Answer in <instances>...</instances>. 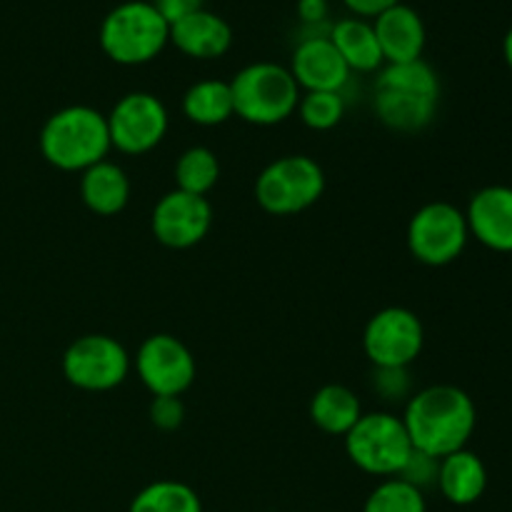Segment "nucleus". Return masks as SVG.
I'll use <instances>...</instances> for the list:
<instances>
[{"instance_id":"f257e3e1","label":"nucleus","mask_w":512,"mask_h":512,"mask_svg":"<svg viewBox=\"0 0 512 512\" xmlns=\"http://www.w3.org/2000/svg\"><path fill=\"white\" fill-rule=\"evenodd\" d=\"M403 425L415 450L443 460L445 455L468 448L478 425V410L463 388L430 385L410 395Z\"/></svg>"},{"instance_id":"f03ea898","label":"nucleus","mask_w":512,"mask_h":512,"mask_svg":"<svg viewBox=\"0 0 512 512\" xmlns=\"http://www.w3.org/2000/svg\"><path fill=\"white\" fill-rule=\"evenodd\" d=\"M440 108V78L430 63L383 65L373 88V110L385 128L395 133H420Z\"/></svg>"},{"instance_id":"7ed1b4c3","label":"nucleus","mask_w":512,"mask_h":512,"mask_svg":"<svg viewBox=\"0 0 512 512\" xmlns=\"http://www.w3.org/2000/svg\"><path fill=\"white\" fill-rule=\"evenodd\" d=\"M40 153L53 168L83 173L103 163L110 153L108 118L90 105H68L45 120L40 130Z\"/></svg>"},{"instance_id":"20e7f679","label":"nucleus","mask_w":512,"mask_h":512,"mask_svg":"<svg viewBox=\"0 0 512 512\" xmlns=\"http://www.w3.org/2000/svg\"><path fill=\"white\" fill-rule=\"evenodd\" d=\"M100 48L118 65H143L170 43V25L150 0H125L100 23Z\"/></svg>"},{"instance_id":"39448f33","label":"nucleus","mask_w":512,"mask_h":512,"mask_svg":"<svg viewBox=\"0 0 512 512\" xmlns=\"http://www.w3.org/2000/svg\"><path fill=\"white\" fill-rule=\"evenodd\" d=\"M235 115L250 125H278L298 110L300 85L285 65L260 60L245 65L230 80Z\"/></svg>"},{"instance_id":"423d86ee","label":"nucleus","mask_w":512,"mask_h":512,"mask_svg":"<svg viewBox=\"0 0 512 512\" xmlns=\"http://www.w3.org/2000/svg\"><path fill=\"white\" fill-rule=\"evenodd\" d=\"M350 463L375 478H398L405 460L413 453L403 418L393 413H363L345 435Z\"/></svg>"},{"instance_id":"0eeeda50","label":"nucleus","mask_w":512,"mask_h":512,"mask_svg":"<svg viewBox=\"0 0 512 512\" xmlns=\"http://www.w3.org/2000/svg\"><path fill=\"white\" fill-rule=\"evenodd\" d=\"M325 173L308 155H283L265 165L255 180V200L270 215H295L318 203Z\"/></svg>"},{"instance_id":"6e6552de","label":"nucleus","mask_w":512,"mask_h":512,"mask_svg":"<svg viewBox=\"0 0 512 512\" xmlns=\"http://www.w3.org/2000/svg\"><path fill=\"white\" fill-rule=\"evenodd\" d=\"M408 250L418 263L443 268L455 263L468 248L470 230L465 213L453 203L435 200L413 213L408 223Z\"/></svg>"},{"instance_id":"1a4fd4ad","label":"nucleus","mask_w":512,"mask_h":512,"mask_svg":"<svg viewBox=\"0 0 512 512\" xmlns=\"http://www.w3.org/2000/svg\"><path fill=\"white\" fill-rule=\"evenodd\" d=\"M130 355L115 338L103 333L83 335L68 345L63 355V375L73 388L105 393L125 383Z\"/></svg>"},{"instance_id":"9d476101","label":"nucleus","mask_w":512,"mask_h":512,"mask_svg":"<svg viewBox=\"0 0 512 512\" xmlns=\"http://www.w3.org/2000/svg\"><path fill=\"white\" fill-rule=\"evenodd\" d=\"M425 328L408 308H383L368 320L363 350L373 368H410L423 353Z\"/></svg>"},{"instance_id":"9b49d317","label":"nucleus","mask_w":512,"mask_h":512,"mask_svg":"<svg viewBox=\"0 0 512 512\" xmlns=\"http://www.w3.org/2000/svg\"><path fill=\"white\" fill-rule=\"evenodd\" d=\"M105 118H108L110 145L125 155H143L158 148L170 123L163 100L143 90L123 95Z\"/></svg>"},{"instance_id":"f8f14e48","label":"nucleus","mask_w":512,"mask_h":512,"mask_svg":"<svg viewBox=\"0 0 512 512\" xmlns=\"http://www.w3.org/2000/svg\"><path fill=\"white\" fill-rule=\"evenodd\" d=\"M135 373L140 383L153 393L180 398L195 380V358L183 340L158 333L143 340L135 355Z\"/></svg>"},{"instance_id":"ddd939ff","label":"nucleus","mask_w":512,"mask_h":512,"mask_svg":"<svg viewBox=\"0 0 512 512\" xmlns=\"http://www.w3.org/2000/svg\"><path fill=\"white\" fill-rule=\"evenodd\" d=\"M213 225V208L205 195L170 190L155 203L150 228L158 243L173 250H188L208 235Z\"/></svg>"},{"instance_id":"4468645a","label":"nucleus","mask_w":512,"mask_h":512,"mask_svg":"<svg viewBox=\"0 0 512 512\" xmlns=\"http://www.w3.org/2000/svg\"><path fill=\"white\" fill-rule=\"evenodd\" d=\"M328 33H315V28H308V35L300 38L290 55L288 70L305 93H343L350 80V68L340 58Z\"/></svg>"},{"instance_id":"2eb2a0df","label":"nucleus","mask_w":512,"mask_h":512,"mask_svg":"<svg viewBox=\"0 0 512 512\" xmlns=\"http://www.w3.org/2000/svg\"><path fill=\"white\" fill-rule=\"evenodd\" d=\"M470 238L493 253H512V188L485 185L470 198L468 210Z\"/></svg>"},{"instance_id":"dca6fc26","label":"nucleus","mask_w":512,"mask_h":512,"mask_svg":"<svg viewBox=\"0 0 512 512\" xmlns=\"http://www.w3.org/2000/svg\"><path fill=\"white\" fill-rule=\"evenodd\" d=\"M373 30L383 50L385 65L423 58L428 30L418 10L410 5L398 3L380 13L378 18H373Z\"/></svg>"},{"instance_id":"f3484780","label":"nucleus","mask_w":512,"mask_h":512,"mask_svg":"<svg viewBox=\"0 0 512 512\" xmlns=\"http://www.w3.org/2000/svg\"><path fill=\"white\" fill-rule=\"evenodd\" d=\"M170 43L188 58L215 60L233 45V28L223 15L203 8L170 25Z\"/></svg>"},{"instance_id":"a211bd4d","label":"nucleus","mask_w":512,"mask_h":512,"mask_svg":"<svg viewBox=\"0 0 512 512\" xmlns=\"http://www.w3.org/2000/svg\"><path fill=\"white\" fill-rule=\"evenodd\" d=\"M438 490L448 503L465 508L478 503L488 490V468L473 450L463 448L440 460Z\"/></svg>"},{"instance_id":"6ab92c4d","label":"nucleus","mask_w":512,"mask_h":512,"mask_svg":"<svg viewBox=\"0 0 512 512\" xmlns=\"http://www.w3.org/2000/svg\"><path fill=\"white\" fill-rule=\"evenodd\" d=\"M328 38L333 40L350 73H375L385 65L383 50H380L370 20L355 18V15L338 20L330 25Z\"/></svg>"},{"instance_id":"aec40b11","label":"nucleus","mask_w":512,"mask_h":512,"mask_svg":"<svg viewBox=\"0 0 512 512\" xmlns=\"http://www.w3.org/2000/svg\"><path fill=\"white\" fill-rule=\"evenodd\" d=\"M80 198L85 208L95 215H118L130 200V178L120 165L103 160L93 168L83 170L80 178Z\"/></svg>"},{"instance_id":"412c9836","label":"nucleus","mask_w":512,"mask_h":512,"mask_svg":"<svg viewBox=\"0 0 512 512\" xmlns=\"http://www.w3.org/2000/svg\"><path fill=\"white\" fill-rule=\"evenodd\" d=\"M363 415V405L345 385H323L310 400V420L328 435L345 438Z\"/></svg>"},{"instance_id":"4be33fe9","label":"nucleus","mask_w":512,"mask_h":512,"mask_svg":"<svg viewBox=\"0 0 512 512\" xmlns=\"http://www.w3.org/2000/svg\"><path fill=\"white\" fill-rule=\"evenodd\" d=\"M183 115L190 123L203 125V128L228 123L235 115L230 83L210 78L190 85L183 95Z\"/></svg>"},{"instance_id":"5701e85b","label":"nucleus","mask_w":512,"mask_h":512,"mask_svg":"<svg viewBox=\"0 0 512 512\" xmlns=\"http://www.w3.org/2000/svg\"><path fill=\"white\" fill-rule=\"evenodd\" d=\"M128 512H203V503L190 485L155 480L135 495Z\"/></svg>"},{"instance_id":"b1692460","label":"nucleus","mask_w":512,"mask_h":512,"mask_svg":"<svg viewBox=\"0 0 512 512\" xmlns=\"http://www.w3.org/2000/svg\"><path fill=\"white\" fill-rule=\"evenodd\" d=\"M220 178V163L215 153L203 145L188 148L175 163V183L178 190L193 195H208Z\"/></svg>"},{"instance_id":"393cba45","label":"nucleus","mask_w":512,"mask_h":512,"mask_svg":"<svg viewBox=\"0 0 512 512\" xmlns=\"http://www.w3.org/2000/svg\"><path fill=\"white\" fill-rule=\"evenodd\" d=\"M363 512H428L425 493L398 478H388L368 495Z\"/></svg>"},{"instance_id":"a878e982","label":"nucleus","mask_w":512,"mask_h":512,"mask_svg":"<svg viewBox=\"0 0 512 512\" xmlns=\"http://www.w3.org/2000/svg\"><path fill=\"white\" fill-rule=\"evenodd\" d=\"M298 115L310 130H330L343 120V93H303L298 103Z\"/></svg>"},{"instance_id":"bb28decb","label":"nucleus","mask_w":512,"mask_h":512,"mask_svg":"<svg viewBox=\"0 0 512 512\" xmlns=\"http://www.w3.org/2000/svg\"><path fill=\"white\" fill-rule=\"evenodd\" d=\"M370 388L380 395L385 403H403L413 395V378L408 368H373Z\"/></svg>"},{"instance_id":"cd10ccee","label":"nucleus","mask_w":512,"mask_h":512,"mask_svg":"<svg viewBox=\"0 0 512 512\" xmlns=\"http://www.w3.org/2000/svg\"><path fill=\"white\" fill-rule=\"evenodd\" d=\"M438 473H440V460L413 448L410 458L405 460L403 470L398 473V480H403V483L413 485L415 490L425 493L428 488H438Z\"/></svg>"},{"instance_id":"c85d7f7f","label":"nucleus","mask_w":512,"mask_h":512,"mask_svg":"<svg viewBox=\"0 0 512 512\" xmlns=\"http://www.w3.org/2000/svg\"><path fill=\"white\" fill-rule=\"evenodd\" d=\"M150 423L158 430H178L180 425L185 423V405L180 398H173V395H160V398H153L150 403Z\"/></svg>"},{"instance_id":"c756f323","label":"nucleus","mask_w":512,"mask_h":512,"mask_svg":"<svg viewBox=\"0 0 512 512\" xmlns=\"http://www.w3.org/2000/svg\"><path fill=\"white\" fill-rule=\"evenodd\" d=\"M150 3H153V8L163 15V20L168 25L178 23V20L188 18V15L205 8V0H150Z\"/></svg>"},{"instance_id":"7c9ffc66","label":"nucleus","mask_w":512,"mask_h":512,"mask_svg":"<svg viewBox=\"0 0 512 512\" xmlns=\"http://www.w3.org/2000/svg\"><path fill=\"white\" fill-rule=\"evenodd\" d=\"M298 18L303 20L305 28H323L328 20L330 3L328 0H298Z\"/></svg>"},{"instance_id":"2f4dec72","label":"nucleus","mask_w":512,"mask_h":512,"mask_svg":"<svg viewBox=\"0 0 512 512\" xmlns=\"http://www.w3.org/2000/svg\"><path fill=\"white\" fill-rule=\"evenodd\" d=\"M345 8L355 15V18H378L380 13H385L393 5L403 3V0H343Z\"/></svg>"},{"instance_id":"473e14b6","label":"nucleus","mask_w":512,"mask_h":512,"mask_svg":"<svg viewBox=\"0 0 512 512\" xmlns=\"http://www.w3.org/2000/svg\"><path fill=\"white\" fill-rule=\"evenodd\" d=\"M503 58H505V63H508V68L512 70V25L503 38Z\"/></svg>"}]
</instances>
